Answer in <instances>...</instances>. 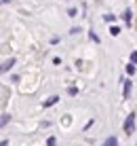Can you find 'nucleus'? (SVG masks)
I'll return each instance as SVG.
<instances>
[{
	"mask_svg": "<svg viewBox=\"0 0 137 146\" xmlns=\"http://www.w3.org/2000/svg\"><path fill=\"white\" fill-rule=\"evenodd\" d=\"M135 119H137V114H135V112H131V114H129V119L124 121L123 127H124V131H126V133H133V131H135Z\"/></svg>",
	"mask_w": 137,
	"mask_h": 146,
	"instance_id": "f257e3e1",
	"label": "nucleus"
},
{
	"mask_svg": "<svg viewBox=\"0 0 137 146\" xmlns=\"http://www.w3.org/2000/svg\"><path fill=\"white\" fill-rule=\"evenodd\" d=\"M13 66H15V59L11 57V59H9V62H4L2 66H0V74H2V72H9V70H11Z\"/></svg>",
	"mask_w": 137,
	"mask_h": 146,
	"instance_id": "f03ea898",
	"label": "nucleus"
},
{
	"mask_svg": "<svg viewBox=\"0 0 137 146\" xmlns=\"http://www.w3.org/2000/svg\"><path fill=\"white\" fill-rule=\"evenodd\" d=\"M103 146H118V138H116V135H110V138L103 142Z\"/></svg>",
	"mask_w": 137,
	"mask_h": 146,
	"instance_id": "7ed1b4c3",
	"label": "nucleus"
},
{
	"mask_svg": "<svg viewBox=\"0 0 137 146\" xmlns=\"http://www.w3.org/2000/svg\"><path fill=\"white\" fill-rule=\"evenodd\" d=\"M57 102H59V95H53V98H49L47 102H44V108H49V106H55Z\"/></svg>",
	"mask_w": 137,
	"mask_h": 146,
	"instance_id": "20e7f679",
	"label": "nucleus"
},
{
	"mask_svg": "<svg viewBox=\"0 0 137 146\" xmlns=\"http://www.w3.org/2000/svg\"><path fill=\"white\" fill-rule=\"evenodd\" d=\"M9 121H11V114H0V129H2Z\"/></svg>",
	"mask_w": 137,
	"mask_h": 146,
	"instance_id": "39448f33",
	"label": "nucleus"
},
{
	"mask_svg": "<svg viewBox=\"0 0 137 146\" xmlns=\"http://www.w3.org/2000/svg\"><path fill=\"white\" fill-rule=\"evenodd\" d=\"M123 19H124V21H126V23H131V19H133V13H131V11H129V9H126V11L123 13Z\"/></svg>",
	"mask_w": 137,
	"mask_h": 146,
	"instance_id": "423d86ee",
	"label": "nucleus"
},
{
	"mask_svg": "<svg viewBox=\"0 0 137 146\" xmlns=\"http://www.w3.org/2000/svg\"><path fill=\"white\" fill-rule=\"evenodd\" d=\"M129 93H131V80H124V91H123V95H124V98H129Z\"/></svg>",
	"mask_w": 137,
	"mask_h": 146,
	"instance_id": "0eeeda50",
	"label": "nucleus"
},
{
	"mask_svg": "<svg viewBox=\"0 0 137 146\" xmlns=\"http://www.w3.org/2000/svg\"><path fill=\"white\" fill-rule=\"evenodd\" d=\"M124 70H126V74H129V76H133V74H135V66H133V64H129Z\"/></svg>",
	"mask_w": 137,
	"mask_h": 146,
	"instance_id": "6e6552de",
	"label": "nucleus"
},
{
	"mask_svg": "<svg viewBox=\"0 0 137 146\" xmlns=\"http://www.w3.org/2000/svg\"><path fill=\"white\" fill-rule=\"evenodd\" d=\"M110 34H112V36H118V34H120V28H118V26H114L112 30H110Z\"/></svg>",
	"mask_w": 137,
	"mask_h": 146,
	"instance_id": "1a4fd4ad",
	"label": "nucleus"
},
{
	"mask_svg": "<svg viewBox=\"0 0 137 146\" xmlns=\"http://www.w3.org/2000/svg\"><path fill=\"white\" fill-rule=\"evenodd\" d=\"M47 146H57V140H55V138H49V140H47Z\"/></svg>",
	"mask_w": 137,
	"mask_h": 146,
	"instance_id": "9d476101",
	"label": "nucleus"
},
{
	"mask_svg": "<svg viewBox=\"0 0 137 146\" xmlns=\"http://www.w3.org/2000/svg\"><path fill=\"white\" fill-rule=\"evenodd\" d=\"M131 64H137V51L131 53Z\"/></svg>",
	"mask_w": 137,
	"mask_h": 146,
	"instance_id": "9b49d317",
	"label": "nucleus"
},
{
	"mask_svg": "<svg viewBox=\"0 0 137 146\" xmlns=\"http://www.w3.org/2000/svg\"><path fill=\"white\" fill-rule=\"evenodd\" d=\"M103 19H105V21H114L116 15H103Z\"/></svg>",
	"mask_w": 137,
	"mask_h": 146,
	"instance_id": "f8f14e48",
	"label": "nucleus"
},
{
	"mask_svg": "<svg viewBox=\"0 0 137 146\" xmlns=\"http://www.w3.org/2000/svg\"><path fill=\"white\" fill-rule=\"evenodd\" d=\"M68 93H70V95H76V93H78V89H76V87H70Z\"/></svg>",
	"mask_w": 137,
	"mask_h": 146,
	"instance_id": "ddd939ff",
	"label": "nucleus"
},
{
	"mask_svg": "<svg viewBox=\"0 0 137 146\" xmlns=\"http://www.w3.org/2000/svg\"><path fill=\"white\" fill-rule=\"evenodd\" d=\"M0 146H9V140H2V142H0Z\"/></svg>",
	"mask_w": 137,
	"mask_h": 146,
	"instance_id": "4468645a",
	"label": "nucleus"
},
{
	"mask_svg": "<svg viewBox=\"0 0 137 146\" xmlns=\"http://www.w3.org/2000/svg\"><path fill=\"white\" fill-rule=\"evenodd\" d=\"M0 2H9V0H0Z\"/></svg>",
	"mask_w": 137,
	"mask_h": 146,
	"instance_id": "2eb2a0df",
	"label": "nucleus"
}]
</instances>
